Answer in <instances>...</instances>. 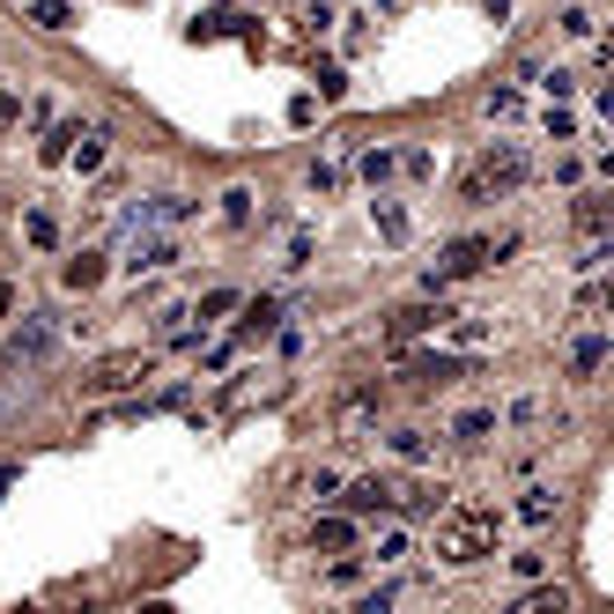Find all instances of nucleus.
I'll use <instances>...</instances> for the list:
<instances>
[{"label": "nucleus", "instance_id": "1", "mask_svg": "<svg viewBox=\"0 0 614 614\" xmlns=\"http://www.w3.org/2000/svg\"><path fill=\"white\" fill-rule=\"evenodd\" d=\"M496 519L489 503H451L445 519H437V555L445 563H482V555H496Z\"/></svg>", "mask_w": 614, "mask_h": 614}, {"label": "nucleus", "instance_id": "2", "mask_svg": "<svg viewBox=\"0 0 614 614\" xmlns=\"http://www.w3.org/2000/svg\"><path fill=\"white\" fill-rule=\"evenodd\" d=\"M503 252H519V238H459V245H445V259L430 267V296L445 282H466V274H482L489 259H503Z\"/></svg>", "mask_w": 614, "mask_h": 614}, {"label": "nucleus", "instance_id": "3", "mask_svg": "<svg viewBox=\"0 0 614 614\" xmlns=\"http://www.w3.org/2000/svg\"><path fill=\"white\" fill-rule=\"evenodd\" d=\"M526 186V156L519 149H489L482 164L459 178V201H489V193H519Z\"/></svg>", "mask_w": 614, "mask_h": 614}, {"label": "nucleus", "instance_id": "4", "mask_svg": "<svg viewBox=\"0 0 614 614\" xmlns=\"http://www.w3.org/2000/svg\"><path fill=\"white\" fill-rule=\"evenodd\" d=\"M141 378H156V356L149 348H126V356H104V363H89V393H141Z\"/></svg>", "mask_w": 614, "mask_h": 614}, {"label": "nucleus", "instance_id": "5", "mask_svg": "<svg viewBox=\"0 0 614 614\" xmlns=\"http://www.w3.org/2000/svg\"><path fill=\"white\" fill-rule=\"evenodd\" d=\"M193 38H245L252 44V52H259V44H267V38H259V15H245V8H215V15H201V23H193Z\"/></svg>", "mask_w": 614, "mask_h": 614}, {"label": "nucleus", "instance_id": "6", "mask_svg": "<svg viewBox=\"0 0 614 614\" xmlns=\"http://www.w3.org/2000/svg\"><path fill=\"white\" fill-rule=\"evenodd\" d=\"M341 503H348V519H363V511H393V503H400V482H393V474H363V482H348Z\"/></svg>", "mask_w": 614, "mask_h": 614}, {"label": "nucleus", "instance_id": "7", "mask_svg": "<svg viewBox=\"0 0 614 614\" xmlns=\"http://www.w3.org/2000/svg\"><path fill=\"white\" fill-rule=\"evenodd\" d=\"M445 319H451L445 296H437V304H400V311L385 319V333H393V348H400V341H414V333H437Z\"/></svg>", "mask_w": 614, "mask_h": 614}, {"label": "nucleus", "instance_id": "8", "mask_svg": "<svg viewBox=\"0 0 614 614\" xmlns=\"http://www.w3.org/2000/svg\"><path fill=\"white\" fill-rule=\"evenodd\" d=\"M44 356H52V319H23V333H15V348H8V363L0 370H23V363H44Z\"/></svg>", "mask_w": 614, "mask_h": 614}, {"label": "nucleus", "instance_id": "9", "mask_svg": "<svg viewBox=\"0 0 614 614\" xmlns=\"http://www.w3.org/2000/svg\"><path fill=\"white\" fill-rule=\"evenodd\" d=\"M400 370L414 385H451V378H466V356H408Z\"/></svg>", "mask_w": 614, "mask_h": 614}, {"label": "nucleus", "instance_id": "10", "mask_svg": "<svg viewBox=\"0 0 614 614\" xmlns=\"http://www.w3.org/2000/svg\"><path fill=\"white\" fill-rule=\"evenodd\" d=\"M170 259H178L170 238H141V230H133V259H126L133 274H156V267H170Z\"/></svg>", "mask_w": 614, "mask_h": 614}, {"label": "nucleus", "instance_id": "11", "mask_svg": "<svg viewBox=\"0 0 614 614\" xmlns=\"http://www.w3.org/2000/svg\"><path fill=\"white\" fill-rule=\"evenodd\" d=\"M600 363H607V333H577L571 341V378H592Z\"/></svg>", "mask_w": 614, "mask_h": 614}, {"label": "nucleus", "instance_id": "12", "mask_svg": "<svg viewBox=\"0 0 614 614\" xmlns=\"http://www.w3.org/2000/svg\"><path fill=\"white\" fill-rule=\"evenodd\" d=\"M245 319H238V341H252V333H274V319H282V304L274 296H252V304H238Z\"/></svg>", "mask_w": 614, "mask_h": 614}, {"label": "nucleus", "instance_id": "13", "mask_svg": "<svg viewBox=\"0 0 614 614\" xmlns=\"http://www.w3.org/2000/svg\"><path fill=\"white\" fill-rule=\"evenodd\" d=\"M311 548H327V555H348V548H356V519H319V526H311Z\"/></svg>", "mask_w": 614, "mask_h": 614}, {"label": "nucleus", "instance_id": "14", "mask_svg": "<svg viewBox=\"0 0 614 614\" xmlns=\"http://www.w3.org/2000/svg\"><path fill=\"white\" fill-rule=\"evenodd\" d=\"M60 282H67V289H97V282H104V252H75V259L60 267Z\"/></svg>", "mask_w": 614, "mask_h": 614}, {"label": "nucleus", "instance_id": "15", "mask_svg": "<svg viewBox=\"0 0 614 614\" xmlns=\"http://www.w3.org/2000/svg\"><path fill=\"white\" fill-rule=\"evenodd\" d=\"M519 614H571V592H563V585H540V592L519 600Z\"/></svg>", "mask_w": 614, "mask_h": 614}, {"label": "nucleus", "instance_id": "16", "mask_svg": "<svg viewBox=\"0 0 614 614\" xmlns=\"http://www.w3.org/2000/svg\"><path fill=\"white\" fill-rule=\"evenodd\" d=\"M30 23H38V30H67L75 8H67V0H30Z\"/></svg>", "mask_w": 614, "mask_h": 614}, {"label": "nucleus", "instance_id": "17", "mask_svg": "<svg viewBox=\"0 0 614 614\" xmlns=\"http://www.w3.org/2000/svg\"><path fill=\"white\" fill-rule=\"evenodd\" d=\"M489 430H496V414H489V408H474V414H459V422H451V437H459V445H482Z\"/></svg>", "mask_w": 614, "mask_h": 614}, {"label": "nucleus", "instance_id": "18", "mask_svg": "<svg viewBox=\"0 0 614 614\" xmlns=\"http://www.w3.org/2000/svg\"><path fill=\"white\" fill-rule=\"evenodd\" d=\"M607 222H614L607 201H577V230H585V238H607Z\"/></svg>", "mask_w": 614, "mask_h": 614}, {"label": "nucleus", "instance_id": "19", "mask_svg": "<svg viewBox=\"0 0 614 614\" xmlns=\"http://www.w3.org/2000/svg\"><path fill=\"white\" fill-rule=\"evenodd\" d=\"M519 519H526V526H548V519H555V489H526Z\"/></svg>", "mask_w": 614, "mask_h": 614}, {"label": "nucleus", "instance_id": "20", "mask_svg": "<svg viewBox=\"0 0 614 614\" xmlns=\"http://www.w3.org/2000/svg\"><path fill=\"white\" fill-rule=\"evenodd\" d=\"M222 222H230V230H245V222H252V193H245V186H230V193H222Z\"/></svg>", "mask_w": 614, "mask_h": 614}, {"label": "nucleus", "instance_id": "21", "mask_svg": "<svg viewBox=\"0 0 614 614\" xmlns=\"http://www.w3.org/2000/svg\"><path fill=\"white\" fill-rule=\"evenodd\" d=\"M75 141H82V126H52V141H44L38 156H44V164H67V149H75Z\"/></svg>", "mask_w": 614, "mask_h": 614}, {"label": "nucleus", "instance_id": "22", "mask_svg": "<svg viewBox=\"0 0 614 614\" xmlns=\"http://www.w3.org/2000/svg\"><path fill=\"white\" fill-rule=\"evenodd\" d=\"M67 156H75V170H104V133H82V149H67Z\"/></svg>", "mask_w": 614, "mask_h": 614}, {"label": "nucleus", "instance_id": "23", "mask_svg": "<svg viewBox=\"0 0 614 614\" xmlns=\"http://www.w3.org/2000/svg\"><path fill=\"white\" fill-rule=\"evenodd\" d=\"M238 304H245V296H238V289H207V296H201V319H230V311H238Z\"/></svg>", "mask_w": 614, "mask_h": 614}, {"label": "nucleus", "instance_id": "24", "mask_svg": "<svg viewBox=\"0 0 614 614\" xmlns=\"http://www.w3.org/2000/svg\"><path fill=\"white\" fill-rule=\"evenodd\" d=\"M311 82H319V97H327V104H333V97H341V89H348V82H341V67H333V60H319V67H311Z\"/></svg>", "mask_w": 614, "mask_h": 614}, {"label": "nucleus", "instance_id": "25", "mask_svg": "<svg viewBox=\"0 0 614 614\" xmlns=\"http://www.w3.org/2000/svg\"><path fill=\"white\" fill-rule=\"evenodd\" d=\"M186 319H193V311H164V341H170V348H186V341H193Z\"/></svg>", "mask_w": 614, "mask_h": 614}, {"label": "nucleus", "instance_id": "26", "mask_svg": "<svg viewBox=\"0 0 614 614\" xmlns=\"http://www.w3.org/2000/svg\"><path fill=\"white\" fill-rule=\"evenodd\" d=\"M319 119V97H311V89H304V97H289V126H311Z\"/></svg>", "mask_w": 614, "mask_h": 614}, {"label": "nucleus", "instance_id": "27", "mask_svg": "<svg viewBox=\"0 0 614 614\" xmlns=\"http://www.w3.org/2000/svg\"><path fill=\"white\" fill-rule=\"evenodd\" d=\"M363 178H370V186H385V178H393V156H385V149H370V156H363Z\"/></svg>", "mask_w": 614, "mask_h": 614}, {"label": "nucleus", "instance_id": "28", "mask_svg": "<svg viewBox=\"0 0 614 614\" xmlns=\"http://www.w3.org/2000/svg\"><path fill=\"white\" fill-rule=\"evenodd\" d=\"M378 230H385V238L400 245V238H408V215H400V207H378Z\"/></svg>", "mask_w": 614, "mask_h": 614}, {"label": "nucleus", "instance_id": "29", "mask_svg": "<svg viewBox=\"0 0 614 614\" xmlns=\"http://www.w3.org/2000/svg\"><path fill=\"white\" fill-rule=\"evenodd\" d=\"M393 451H400V459H408V466H414V459H422V451H430V445H422V430H400V437H393Z\"/></svg>", "mask_w": 614, "mask_h": 614}, {"label": "nucleus", "instance_id": "30", "mask_svg": "<svg viewBox=\"0 0 614 614\" xmlns=\"http://www.w3.org/2000/svg\"><path fill=\"white\" fill-rule=\"evenodd\" d=\"M23 230H30V245H60V230H52V215H30Z\"/></svg>", "mask_w": 614, "mask_h": 614}, {"label": "nucleus", "instance_id": "31", "mask_svg": "<svg viewBox=\"0 0 614 614\" xmlns=\"http://www.w3.org/2000/svg\"><path fill=\"white\" fill-rule=\"evenodd\" d=\"M23 119V104H15V97H8V89H0V133H8V126Z\"/></svg>", "mask_w": 614, "mask_h": 614}, {"label": "nucleus", "instance_id": "32", "mask_svg": "<svg viewBox=\"0 0 614 614\" xmlns=\"http://www.w3.org/2000/svg\"><path fill=\"white\" fill-rule=\"evenodd\" d=\"M0 319H8V282H0Z\"/></svg>", "mask_w": 614, "mask_h": 614}, {"label": "nucleus", "instance_id": "33", "mask_svg": "<svg viewBox=\"0 0 614 614\" xmlns=\"http://www.w3.org/2000/svg\"><path fill=\"white\" fill-rule=\"evenodd\" d=\"M304 8H311V0H304Z\"/></svg>", "mask_w": 614, "mask_h": 614}]
</instances>
